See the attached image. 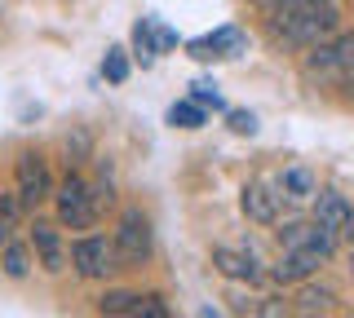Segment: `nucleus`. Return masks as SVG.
<instances>
[{
  "instance_id": "obj_20",
  "label": "nucleus",
  "mask_w": 354,
  "mask_h": 318,
  "mask_svg": "<svg viewBox=\"0 0 354 318\" xmlns=\"http://www.w3.org/2000/svg\"><path fill=\"white\" fill-rule=\"evenodd\" d=\"M133 296H138V292H106L102 301H97V310H102L106 318H124L129 305H133Z\"/></svg>"
},
{
  "instance_id": "obj_9",
  "label": "nucleus",
  "mask_w": 354,
  "mask_h": 318,
  "mask_svg": "<svg viewBox=\"0 0 354 318\" xmlns=\"http://www.w3.org/2000/svg\"><path fill=\"white\" fill-rule=\"evenodd\" d=\"M18 195H22V203L49 199V172H44V159L36 155V150L18 155Z\"/></svg>"
},
{
  "instance_id": "obj_2",
  "label": "nucleus",
  "mask_w": 354,
  "mask_h": 318,
  "mask_svg": "<svg viewBox=\"0 0 354 318\" xmlns=\"http://www.w3.org/2000/svg\"><path fill=\"white\" fill-rule=\"evenodd\" d=\"M115 203L111 186H88L80 172H66L62 190H58V221L71 226V230H88L102 217V208Z\"/></svg>"
},
{
  "instance_id": "obj_6",
  "label": "nucleus",
  "mask_w": 354,
  "mask_h": 318,
  "mask_svg": "<svg viewBox=\"0 0 354 318\" xmlns=\"http://www.w3.org/2000/svg\"><path fill=\"white\" fill-rule=\"evenodd\" d=\"M279 248L283 252H319V257H332L337 248V235L319 221H288L279 230Z\"/></svg>"
},
{
  "instance_id": "obj_10",
  "label": "nucleus",
  "mask_w": 354,
  "mask_h": 318,
  "mask_svg": "<svg viewBox=\"0 0 354 318\" xmlns=\"http://www.w3.org/2000/svg\"><path fill=\"white\" fill-rule=\"evenodd\" d=\"M279 203H283V195H274L270 181H248L243 186V212H248V221H261V226L279 221Z\"/></svg>"
},
{
  "instance_id": "obj_25",
  "label": "nucleus",
  "mask_w": 354,
  "mask_h": 318,
  "mask_svg": "<svg viewBox=\"0 0 354 318\" xmlns=\"http://www.w3.org/2000/svg\"><path fill=\"white\" fill-rule=\"evenodd\" d=\"M257 318H288V301H283V296H266Z\"/></svg>"
},
{
  "instance_id": "obj_1",
  "label": "nucleus",
  "mask_w": 354,
  "mask_h": 318,
  "mask_svg": "<svg viewBox=\"0 0 354 318\" xmlns=\"http://www.w3.org/2000/svg\"><path fill=\"white\" fill-rule=\"evenodd\" d=\"M337 27H341L337 0H328V5H306V9H279V14H270V36L283 40V45H292V49H315V45H324V40L337 36Z\"/></svg>"
},
{
  "instance_id": "obj_27",
  "label": "nucleus",
  "mask_w": 354,
  "mask_h": 318,
  "mask_svg": "<svg viewBox=\"0 0 354 318\" xmlns=\"http://www.w3.org/2000/svg\"><path fill=\"white\" fill-rule=\"evenodd\" d=\"M346 93H350V97H354V80H346Z\"/></svg>"
},
{
  "instance_id": "obj_30",
  "label": "nucleus",
  "mask_w": 354,
  "mask_h": 318,
  "mask_svg": "<svg viewBox=\"0 0 354 318\" xmlns=\"http://www.w3.org/2000/svg\"><path fill=\"white\" fill-rule=\"evenodd\" d=\"M350 270H354V266H350Z\"/></svg>"
},
{
  "instance_id": "obj_12",
  "label": "nucleus",
  "mask_w": 354,
  "mask_h": 318,
  "mask_svg": "<svg viewBox=\"0 0 354 318\" xmlns=\"http://www.w3.org/2000/svg\"><path fill=\"white\" fill-rule=\"evenodd\" d=\"M31 248H36L40 266L49 270V274H58V270L66 266V252H62L58 226H49V221H36V226H31Z\"/></svg>"
},
{
  "instance_id": "obj_21",
  "label": "nucleus",
  "mask_w": 354,
  "mask_h": 318,
  "mask_svg": "<svg viewBox=\"0 0 354 318\" xmlns=\"http://www.w3.org/2000/svg\"><path fill=\"white\" fill-rule=\"evenodd\" d=\"M102 75H106L111 84H124V80H129V58H124V49H111V53H106Z\"/></svg>"
},
{
  "instance_id": "obj_28",
  "label": "nucleus",
  "mask_w": 354,
  "mask_h": 318,
  "mask_svg": "<svg viewBox=\"0 0 354 318\" xmlns=\"http://www.w3.org/2000/svg\"><path fill=\"white\" fill-rule=\"evenodd\" d=\"M204 318H221V314H213V310H204Z\"/></svg>"
},
{
  "instance_id": "obj_14",
  "label": "nucleus",
  "mask_w": 354,
  "mask_h": 318,
  "mask_svg": "<svg viewBox=\"0 0 354 318\" xmlns=\"http://www.w3.org/2000/svg\"><path fill=\"white\" fill-rule=\"evenodd\" d=\"M324 261L328 257H319V252H283L279 266H274V279H279V283H306Z\"/></svg>"
},
{
  "instance_id": "obj_17",
  "label": "nucleus",
  "mask_w": 354,
  "mask_h": 318,
  "mask_svg": "<svg viewBox=\"0 0 354 318\" xmlns=\"http://www.w3.org/2000/svg\"><path fill=\"white\" fill-rule=\"evenodd\" d=\"M18 212H22V199H14V195H0V248L9 244V235H14Z\"/></svg>"
},
{
  "instance_id": "obj_7",
  "label": "nucleus",
  "mask_w": 354,
  "mask_h": 318,
  "mask_svg": "<svg viewBox=\"0 0 354 318\" xmlns=\"http://www.w3.org/2000/svg\"><path fill=\"white\" fill-rule=\"evenodd\" d=\"M243 31L239 27H217L213 36H199V40H191V58L195 62H213V58H235V53H243Z\"/></svg>"
},
{
  "instance_id": "obj_22",
  "label": "nucleus",
  "mask_w": 354,
  "mask_h": 318,
  "mask_svg": "<svg viewBox=\"0 0 354 318\" xmlns=\"http://www.w3.org/2000/svg\"><path fill=\"white\" fill-rule=\"evenodd\" d=\"M5 274L9 279H22V274H27V252L14 248V244H5Z\"/></svg>"
},
{
  "instance_id": "obj_23",
  "label": "nucleus",
  "mask_w": 354,
  "mask_h": 318,
  "mask_svg": "<svg viewBox=\"0 0 354 318\" xmlns=\"http://www.w3.org/2000/svg\"><path fill=\"white\" fill-rule=\"evenodd\" d=\"M191 97H195L199 106H204V111H208V106H213V111H221V97H217V89H213V84H204V80L191 84Z\"/></svg>"
},
{
  "instance_id": "obj_19",
  "label": "nucleus",
  "mask_w": 354,
  "mask_h": 318,
  "mask_svg": "<svg viewBox=\"0 0 354 318\" xmlns=\"http://www.w3.org/2000/svg\"><path fill=\"white\" fill-rule=\"evenodd\" d=\"M297 305H301L306 314H315V310H324V305H332V292H328V288H315V283H306V288L297 292Z\"/></svg>"
},
{
  "instance_id": "obj_5",
  "label": "nucleus",
  "mask_w": 354,
  "mask_h": 318,
  "mask_svg": "<svg viewBox=\"0 0 354 318\" xmlns=\"http://www.w3.org/2000/svg\"><path fill=\"white\" fill-rule=\"evenodd\" d=\"M115 252H120V266H147L151 261V221L138 212V208H129L124 217H120V230H115Z\"/></svg>"
},
{
  "instance_id": "obj_24",
  "label": "nucleus",
  "mask_w": 354,
  "mask_h": 318,
  "mask_svg": "<svg viewBox=\"0 0 354 318\" xmlns=\"http://www.w3.org/2000/svg\"><path fill=\"white\" fill-rule=\"evenodd\" d=\"M266 14H279V9H306V5H328V0H257Z\"/></svg>"
},
{
  "instance_id": "obj_15",
  "label": "nucleus",
  "mask_w": 354,
  "mask_h": 318,
  "mask_svg": "<svg viewBox=\"0 0 354 318\" xmlns=\"http://www.w3.org/2000/svg\"><path fill=\"white\" fill-rule=\"evenodd\" d=\"M279 190H283V199H315V177H310L306 168H288L283 177H279Z\"/></svg>"
},
{
  "instance_id": "obj_26",
  "label": "nucleus",
  "mask_w": 354,
  "mask_h": 318,
  "mask_svg": "<svg viewBox=\"0 0 354 318\" xmlns=\"http://www.w3.org/2000/svg\"><path fill=\"white\" fill-rule=\"evenodd\" d=\"M230 128H235V133H257V119L248 111H230Z\"/></svg>"
},
{
  "instance_id": "obj_13",
  "label": "nucleus",
  "mask_w": 354,
  "mask_h": 318,
  "mask_svg": "<svg viewBox=\"0 0 354 318\" xmlns=\"http://www.w3.org/2000/svg\"><path fill=\"white\" fill-rule=\"evenodd\" d=\"M213 266L226 274V279H235V283H257L261 279L257 261H252L248 252H235V248H213Z\"/></svg>"
},
{
  "instance_id": "obj_3",
  "label": "nucleus",
  "mask_w": 354,
  "mask_h": 318,
  "mask_svg": "<svg viewBox=\"0 0 354 318\" xmlns=\"http://www.w3.org/2000/svg\"><path fill=\"white\" fill-rule=\"evenodd\" d=\"M301 75L310 84H346V80H354V31L315 45L306 53V62H301Z\"/></svg>"
},
{
  "instance_id": "obj_16",
  "label": "nucleus",
  "mask_w": 354,
  "mask_h": 318,
  "mask_svg": "<svg viewBox=\"0 0 354 318\" xmlns=\"http://www.w3.org/2000/svg\"><path fill=\"white\" fill-rule=\"evenodd\" d=\"M169 124H177V128H199L204 124V106L195 102H173V111H169Z\"/></svg>"
},
{
  "instance_id": "obj_29",
  "label": "nucleus",
  "mask_w": 354,
  "mask_h": 318,
  "mask_svg": "<svg viewBox=\"0 0 354 318\" xmlns=\"http://www.w3.org/2000/svg\"><path fill=\"white\" fill-rule=\"evenodd\" d=\"M301 318H319V314H301Z\"/></svg>"
},
{
  "instance_id": "obj_4",
  "label": "nucleus",
  "mask_w": 354,
  "mask_h": 318,
  "mask_svg": "<svg viewBox=\"0 0 354 318\" xmlns=\"http://www.w3.org/2000/svg\"><path fill=\"white\" fill-rule=\"evenodd\" d=\"M71 266L84 274V279H106V274L124 270L120 266V252H115V239H102V235H84L71 244Z\"/></svg>"
},
{
  "instance_id": "obj_18",
  "label": "nucleus",
  "mask_w": 354,
  "mask_h": 318,
  "mask_svg": "<svg viewBox=\"0 0 354 318\" xmlns=\"http://www.w3.org/2000/svg\"><path fill=\"white\" fill-rule=\"evenodd\" d=\"M124 318H169V310H164V301L155 292H147V296H133V305H129Z\"/></svg>"
},
{
  "instance_id": "obj_8",
  "label": "nucleus",
  "mask_w": 354,
  "mask_h": 318,
  "mask_svg": "<svg viewBox=\"0 0 354 318\" xmlns=\"http://www.w3.org/2000/svg\"><path fill=\"white\" fill-rule=\"evenodd\" d=\"M315 221L328 226L332 235H346V230L354 226V208L341 190H319L315 195Z\"/></svg>"
},
{
  "instance_id": "obj_11",
  "label": "nucleus",
  "mask_w": 354,
  "mask_h": 318,
  "mask_svg": "<svg viewBox=\"0 0 354 318\" xmlns=\"http://www.w3.org/2000/svg\"><path fill=\"white\" fill-rule=\"evenodd\" d=\"M133 45H138L142 62H155L164 49H173V45H177V31H173V27H164L160 18H142V23L133 27Z\"/></svg>"
}]
</instances>
